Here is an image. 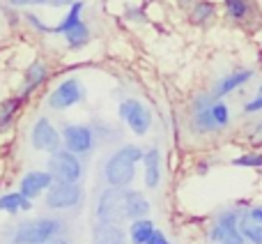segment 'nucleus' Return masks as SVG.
<instances>
[{
  "instance_id": "1",
  "label": "nucleus",
  "mask_w": 262,
  "mask_h": 244,
  "mask_svg": "<svg viewBox=\"0 0 262 244\" xmlns=\"http://www.w3.org/2000/svg\"><path fill=\"white\" fill-rule=\"evenodd\" d=\"M64 231V223L58 217H39V219H30V221H23L16 228V237L14 242L18 244H41L55 240L60 233Z\"/></svg>"
},
{
  "instance_id": "2",
  "label": "nucleus",
  "mask_w": 262,
  "mask_h": 244,
  "mask_svg": "<svg viewBox=\"0 0 262 244\" xmlns=\"http://www.w3.org/2000/svg\"><path fill=\"white\" fill-rule=\"evenodd\" d=\"M49 171L55 182H78L83 175V164H81V159H78V154L69 152V150L64 148V150H58V152L51 154Z\"/></svg>"
},
{
  "instance_id": "3",
  "label": "nucleus",
  "mask_w": 262,
  "mask_h": 244,
  "mask_svg": "<svg viewBox=\"0 0 262 244\" xmlns=\"http://www.w3.org/2000/svg\"><path fill=\"white\" fill-rule=\"evenodd\" d=\"M83 200V189L78 182H53L46 191L49 210H74Z\"/></svg>"
},
{
  "instance_id": "4",
  "label": "nucleus",
  "mask_w": 262,
  "mask_h": 244,
  "mask_svg": "<svg viewBox=\"0 0 262 244\" xmlns=\"http://www.w3.org/2000/svg\"><path fill=\"white\" fill-rule=\"evenodd\" d=\"M97 219L99 221L120 223L127 217V208H124V189L120 187H108L97 200Z\"/></svg>"
},
{
  "instance_id": "5",
  "label": "nucleus",
  "mask_w": 262,
  "mask_h": 244,
  "mask_svg": "<svg viewBox=\"0 0 262 244\" xmlns=\"http://www.w3.org/2000/svg\"><path fill=\"white\" fill-rule=\"evenodd\" d=\"M136 164L138 161L129 159L127 154H122L118 150V152L108 159V164H106V168H104V175H106L108 187H120V189L129 187L131 180L136 177Z\"/></svg>"
},
{
  "instance_id": "6",
  "label": "nucleus",
  "mask_w": 262,
  "mask_h": 244,
  "mask_svg": "<svg viewBox=\"0 0 262 244\" xmlns=\"http://www.w3.org/2000/svg\"><path fill=\"white\" fill-rule=\"evenodd\" d=\"M85 97V90H83L81 81L78 78H64L60 86H55V90L46 97V104L53 111H64L76 106L78 101H83Z\"/></svg>"
},
{
  "instance_id": "7",
  "label": "nucleus",
  "mask_w": 262,
  "mask_h": 244,
  "mask_svg": "<svg viewBox=\"0 0 262 244\" xmlns=\"http://www.w3.org/2000/svg\"><path fill=\"white\" fill-rule=\"evenodd\" d=\"M120 118L129 125V129L136 136H145L152 127V111L138 99L120 101Z\"/></svg>"
},
{
  "instance_id": "8",
  "label": "nucleus",
  "mask_w": 262,
  "mask_h": 244,
  "mask_svg": "<svg viewBox=\"0 0 262 244\" xmlns=\"http://www.w3.org/2000/svg\"><path fill=\"white\" fill-rule=\"evenodd\" d=\"M30 143H32V148L39 150V152L53 154V152H58V150H62L64 140H62V134H58V129L51 125L49 118H39L32 125Z\"/></svg>"
},
{
  "instance_id": "9",
  "label": "nucleus",
  "mask_w": 262,
  "mask_h": 244,
  "mask_svg": "<svg viewBox=\"0 0 262 244\" xmlns=\"http://www.w3.org/2000/svg\"><path fill=\"white\" fill-rule=\"evenodd\" d=\"M62 140L69 152L83 157V154H90L95 148V131L88 125H64Z\"/></svg>"
},
{
  "instance_id": "10",
  "label": "nucleus",
  "mask_w": 262,
  "mask_h": 244,
  "mask_svg": "<svg viewBox=\"0 0 262 244\" xmlns=\"http://www.w3.org/2000/svg\"><path fill=\"white\" fill-rule=\"evenodd\" d=\"M53 182L55 180H53V175H51V171H30L21 177L18 191H21L26 198L35 200L41 191H49V187L53 185Z\"/></svg>"
},
{
  "instance_id": "11",
  "label": "nucleus",
  "mask_w": 262,
  "mask_h": 244,
  "mask_svg": "<svg viewBox=\"0 0 262 244\" xmlns=\"http://www.w3.org/2000/svg\"><path fill=\"white\" fill-rule=\"evenodd\" d=\"M46 78H49V67H46L41 60H35V63L26 69V74H23V83H21L23 99H28L35 90H39V88L46 83Z\"/></svg>"
},
{
  "instance_id": "12",
  "label": "nucleus",
  "mask_w": 262,
  "mask_h": 244,
  "mask_svg": "<svg viewBox=\"0 0 262 244\" xmlns=\"http://www.w3.org/2000/svg\"><path fill=\"white\" fill-rule=\"evenodd\" d=\"M253 69H235V72H230L228 76H223L221 81L214 86L212 95L216 97V99H221V97L230 95V92H235L237 88H242L244 83H249L251 78H253Z\"/></svg>"
},
{
  "instance_id": "13",
  "label": "nucleus",
  "mask_w": 262,
  "mask_h": 244,
  "mask_svg": "<svg viewBox=\"0 0 262 244\" xmlns=\"http://www.w3.org/2000/svg\"><path fill=\"white\" fill-rule=\"evenodd\" d=\"M92 242L95 244H124L127 242V235H124V231L118 223L97 221L95 228H92Z\"/></svg>"
},
{
  "instance_id": "14",
  "label": "nucleus",
  "mask_w": 262,
  "mask_h": 244,
  "mask_svg": "<svg viewBox=\"0 0 262 244\" xmlns=\"http://www.w3.org/2000/svg\"><path fill=\"white\" fill-rule=\"evenodd\" d=\"M145 164V185L149 189H157L159 182H161V152L159 148H149L143 157Z\"/></svg>"
},
{
  "instance_id": "15",
  "label": "nucleus",
  "mask_w": 262,
  "mask_h": 244,
  "mask_svg": "<svg viewBox=\"0 0 262 244\" xmlns=\"http://www.w3.org/2000/svg\"><path fill=\"white\" fill-rule=\"evenodd\" d=\"M124 208H127V217L131 221H136V219H143L149 214V200L140 191L124 189Z\"/></svg>"
},
{
  "instance_id": "16",
  "label": "nucleus",
  "mask_w": 262,
  "mask_h": 244,
  "mask_svg": "<svg viewBox=\"0 0 262 244\" xmlns=\"http://www.w3.org/2000/svg\"><path fill=\"white\" fill-rule=\"evenodd\" d=\"M191 129L195 134H214V131H221L216 118L212 113V106L207 109H200V111H193V118H191Z\"/></svg>"
},
{
  "instance_id": "17",
  "label": "nucleus",
  "mask_w": 262,
  "mask_h": 244,
  "mask_svg": "<svg viewBox=\"0 0 262 244\" xmlns=\"http://www.w3.org/2000/svg\"><path fill=\"white\" fill-rule=\"evenodd\" d=\"M21 104H23V97H7V99L0 104V134L3 131H7L9 127L14 125V118H16V113L21 111Z\"/></svg>"
},
{
  "instance_id": "18",
  "label": "nucleus",
  "mask_w": 262,
  "mask_h": 244,
  "mask_svg": "<svg viewBox=\"0 0 262 244\" xmlns=\"http://www.w3.org/2000/svg\"><path fill=\"white\" fill-rule=\"evenodd\" d=\"M214 16H216V5L209 0H195L191 7V23L195 26H207Z\"/></svg>"
},
{
  "instance_id": "19",
  "label": "nucleus",
  "mask_w": 262,
  "mask_h": 244,
  "mask_svg": "<svg viewBox=\"0 0 262 244\" xmlns=\"http://www.w3.org/2000/svg\"><path fill=\"white\" fill-rule=\"evenodd\" d=\"M30 208H32V200L26 198L21 191H16V194L12 191V194L0 196V210H5L9 214H16L18 210H30Z\"/></svg>"
},
{
  "instance_id": "20",
  "label": "nucleus",
  "mask_w": 262,
  "mask_h": 244,
  "mask_svg": "<svg viewBox=\"0 0 262 244\" xmlns=\"http://www.w3.org/2000/svg\"><path fill=\"white\" fill-rule=\"evenodd\" d=\"M64 39H67V46L74 51L83 49V46L90 42V28L85 26L83 21H78L74 28H69L67 32H64Z\"/></svg>"
},
{
  "instance_id": "21",
  "label": "nucleus",
  "mask_w": 262,
  "mask_h": 244,
  "mask_svg": "<svg viewBox=\"0 0 262 244\" xmlns=\"http://www.w3.org/2000/svg\"><path fill=\"white\" fill-rule=\"evenodd\" d=\"M154 233V223L149 221L147 217L143 219H136L129 228V237H131V244H147V240L152 237Z\"/></svg>"
},
{
  "instance_id": "22",
  "label": "nucleus",
  "mask_w": 262,
  "mask_h": 244,
  "mask_svg": "<svg viewBox=\"0 0 262 244\" xmlns=\"http://www.w3.org/2000/svg\"><path fill=\"white\" fill-rule=\"evenodd\" d=\"M81 12H83V3H78V0H74V5H69V12L67 16L62 18V21L58 23V26L51 28V35H64V32L69 30V28H74L78 21H81Z\"/></svg>"
},
{
  "instance_id": "23",
  "label": "nucleus",
  "mask_w": 262,
  "mask_h": 244,
  "mask_svg": "<svg viewBox=\"0 0 262 244\" xmlns=\"http://www.w3.org/2000/svg\"><path fill=\"white\" fill-rule=\"evenodd\" d=\"M226 12L232 21H246L253 12L251 0H226Z\"/></svg>"
},
{
  "instance_id": "24",
  "label": "nucleus",
  "mask_w": 262,
  "mask_h": 244,
  "mask_svg": "<svg viewBox=\"0 0 262 244\" xmlns=\"http://www.w3.org/2000/svg\"><path fill=\"white\" fill-rule=\"evenodd\" d=\"M239 231L244 233V237H246L249 242L262 244V223L253 221V219H249V217H244V219L239 221Z\"/></svg>"
},
{
  "instance_id": "25",
  "label": "nucleus",
  "mask_w": 262,
  "mask_h": 244,
  "mask_svg": "<svg viewBox=\"0 0 262 244\" xmlns=\"http://www.w3.org/2000/svg\"><path fill=\"white\" fill-rule=\"evenodd\" d=\"M212 113H214V118H216V122H219V127H221V129H226V127L230 125V109H228L221 99H216L212 104Z\"/></svg>"
},
{
  "instance_id": "26",
  "label": "nucleus",
  "mask_w": 262,
  "mask_h": 244,
  "mask_svg": "<svg viewBox=\"0 0 262 244\" xmlns=\"http://www.w3.org/2000/svg\"><path fill=\"white\" fill-rule=\"evenodd\" d=\"M232 166H249V168H260L262 166V154H242V157L232 159Z\"/></svg>"
},
{
  "instance_id": "27",
  "label": "nucleus",
  "mask_w": 262,
  "mask_h": 244,
  "mask_svg": "<svg viewBox=\"0 0 262 244\" xmlns=\"http://www.w3.org/2000/svg\"><path fill=\"white\" fill-rule=\"evenodd\" d=\"M244 233L239 231V226H232V228H226V233H223V240L221 244H244Z\"/></svg>"
},
{
  "instance_id": "28",
  "label": "nucleus",
  "mask_w": 262,
  "mask_h": 244,
  "mask_svg": "<svg viewBox=\"0 0 262 244\" xmlns=\"http://www.w3.org/2000/svg\"><path fill=\"white\" fill-rule=\"evenodd\" d=\"M258 111H262V86L258 88L255 99H251L249 104H244V113H258Z\"/></svg>"
},
{
  "instance_id": "29",
  "label": "nucleus",
  "mask_w": 262,
  "mask_h": 244,
  "mask_svg": "<svg viewBox=\"0 0 262 244\" xmlns=\"http://www.w3.org/2000/svg\"><path fill=\"white\" fill-rule=\"evenodd\" d=\"M26 18H28V23H30V26H35L39 32H46V35H51V26H46V23H41L37 14H26Z\"/></svg>"
},
{
  "instance_id": "30",
  "label": "nucleus",
  "mask_w": 262,
  "mask_h": 244,
  "mask_svg": "<svg viewBox=\"0 0 262 244\" xmlns=\"http://www.w3.org/2000/svg\"><path fill=\"white\" fill-rule=\"evenodd\" d=\"M14 7H35V5H53V0H7Z\"/></svg>"
},
{
  "instance_id": "31",
  "label": "nucleus",
  "mask_w": 262,
  "mask_h": 244,
  "mask_svg": "<svg viewBox=\"0 0 262 244\" xmlns=\"http://www.w3.org/2000/svg\"><path fill=\"white\" fill-rule=\"evenodd\" d=\"M147 244H170V240L166 237V233H163V231L154 228V233H152V237L147 240Z\"/></svg>"
},
{
  "instance_id": "32",
  "label": "nucleus",
  "mask_w": 262,
  "mask_h": 244,
  "mask_svg": "<svg viewBox=\"0 0 262 244\" xmlns=\"http://www.w3.org/2000/svg\"><path fill=\"white\" fill-rule=\"evenodd\" d=\"M249 138L253 140V143H262V120H258L253 127H251V131H249Z\"/></svg>"
},
{
  "instance_id": "33",
  "label": "nucleus",
  "mask_w": 262,
  "mask_h": 244,
  "mask_svg": "<svg viewBox=\"0 0 262 244\" xmlns=\"http://www.w3.org/2000/svg\"><path fill=\"white\" fill-rule=\"evenodd\" d=\"M246 217L253 219V221H258V223H262V205H260V208H251Z\"/></svg>"
},
{
  "instance_id": "34",
  "label": "nucleus",
  "mask_w": 262,
  "mask_h": 244,
  "mask_svg": "<svg viewBox=\"0 0 262 244\" xmlns=\"http://www.w3.org/2000/svg\"><path fill=\"white\" fill-rule=\"evenodd\" d=\"M41 244H69V242H64V240H49V242H41Z\"/></svg>"
},
{
  "instance_id": "35",
  "label": "nucleus",
  "mask_w": 262,
  "mask_h": 244,
  "mask_svg": "<svg viewBox=\"0 0 262 244\" xmlns=\"http://www.w3.org/2000/svg\"><path fill=\"white\" fill-rule=\"evenodd\" d=\"M14 244H18V242H14Z\"/></svg>"
}]
</instances>
